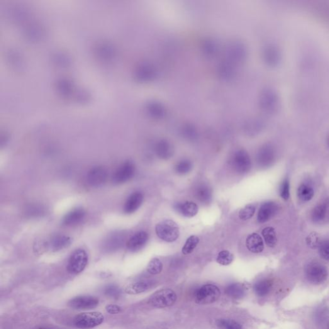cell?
I'll list each match as a JSON object with an SVG mask.
<instances>
[{"mask_svg":"<svg viewBox=\"0 0 329 329\" xmlns=\"http://www.w3.org/2000/svg\"><path fill=\"white\" fill-rule=\"evenodd\" d=\"M280 106L279 95L274 89L264 88L260 93L259 106L265 113L273 114L277 113Z\"/></svg>","mask_w":329,"mask_h":329,"instance_id":"obj_1","label":"cell"},{"mask_svg":"<svg viewBox=\"0 0 329 329\" xmlns=\"http://www.w3.org/2000/svg\"><path fill=\"white\" fill-rule=\"evenodd\" d=\"M104 321V316L100 312H87L80 313L75 316L74 324L79 328L90 329L101 325Z\"/></svg>","mask_w":329,"mask_h":329,"instance_id":"obj_2","label":"cell"},{"mask_svg":"<svg viewBox=\"0 0 329 329\" xmlns=\"http://www.w3.org/2000/svg\"><path fill=\"white\" fill-rule=\"evenodd\" d=\"M158 237L168 243L176 241L180 236V229L177 224L172 220H165L156 226Z\"/></svg>","mask_w":329,"mask_h":329,"instance_id":"obj_3","label":"cell"},{"mask_svg":"<svg viewBox=\"0 0 329 329\" xmlns=\"http://www.w3.org/2000/svg\"><path fill=\"white\" fill-rule=\"evenodd\" d=\"M226 59L235 65L243 63L247 58L248 49L242 41H233L228 44L226 49Z\"/></svg>","mask_w":329,"mask_h":329,"instance_id":"obj_4","label":"cell"},{"mask_svg":"<svg viewBox=\"0 0 329 329\" xmlns=\"http://www.w3.org/2000/svg\"><path fill=\"white\" fill-rule=\"evenodd\" d=\"M175 292L170 289L160 290L150 297L148 303L157 308H164L172 306L176 301Z\"/></svg>","mask_w":329,"mask_h":329,"instance_id":"obj_5","label":"cell"},{"mask_svg":"<svg viewBox=\"0 0 329 329\" xmlns=\"http://www.w3.org/2000/svg\"><path fill=\"white\" fill-rule=\"evenodd\" d=\"M221 296L220 289L213 284H206L197 290L195 301L197 304L206 305L216 302Z\"/></svg>","mask_w":329,"mask_h":329,"instance_id":"obj_6","label":"cell"},{"mask_svg":"<svg viewBox=\"0 0 329 329\" xmlns=\"http://www.w3.org/2000/svg\"><path fill=\"white\" fill-rule=\"evenodd\" d=\"M88 262V256L84 250L78 249L72 253L68 264L70 274L78 275L84 271Z\"/></svg>","mask_w":329,"mask_h":329,"instance_id":"obj_7","label":"cell"},{"mask_svg":"<svg viewBox=\"0 0 329 329\" xmlns=\"http://www.w3.org/2000/svg\"><path fill=\"white\" fill-rule=\"evenodd\" d=\"M306 274L309 282L314 284H320L325 281L328 272L323 265L318 262H311L306 267Z\"/></svg>","mask_w":329,"mask_h":329,"instance_id":"obj_8","label":"cell"},{"mask_svg":"<svg viewBox=\"0 0 329 329\" xmlns=\"http://www.w3.org/2000/svg\"><path fill=\"white\" fill-rule=\"evenodd\" d=\"M231 164L234 170L240 174H245L250 171L252 162L248 153L245 150H238L234 154Z\"/></svg>","mask_w":329,"mask_h":329,"instance_id":"obj_9","label":"cell"},{"mask_svg":"<svg viewBox=\"0 0 329 329\" xmlns=\"http://www.w3.org/2000/svg\"><path fill=\"white\" fill-rule=\"evenodd\" d=\"M262 58L268 67H276L281 62V52L279 47L274 44H267L263 48Z\"/></svg>","mask_w":329,"mask_h":329,"instance_id":"obj_10","label":"cell"},{"mask_svg":"<svg viewBox=\"0 0 329 329\" xmlns=\"http://www.w3.org/2000/svg\"><path fill=\"white\" fill-rule=\"evenodd\" d=\"M135 172V166L131 162H126L117 169L113 175V181L114 184H123L128 182L133 177Z\"/></svg>","mask_w":329,"mask_h":329,"instance_id":"obj_11","label":"cell"},{"mask_svg":"<svg viewBox=\"0 0 329 329\" xmlns=\"http://www.w3.org/2000/svg\"><path fill=\"white\" fill-rule=\"evenodd\" d=\"M99 304V299L93 296H79L70 300L68 306L75 309H92Z\"/></svg>","mask_w":329,"mask_h":329,"instance_id":"obj_12","label":"cell"},{"mask_svg":"<svg viewBox=\"0 0 329 329\" xmlns=\"http://www.w3.org/2000/svg\"><path fill=\"white\" fill-rule=\"evenodd\" d=\"M136 77L141 82H152L157 77V69L152 63H142L136 71Z\"/></svg>","mask_w":329,"mask_h":329,"instance_id":"obj_13","label":"cell"},{"mask_svg":"<svg viewBox=\"0 0 329 329\" xmlns=\"http://www.w3.org/2000/svg\"><path fill=\"white\" fill-rule=\"evenodd\" d=\"M217 74L219 79L224 81H231L237 75L236 65L225 59L219 63L217 67Z\"/></svg>","mask_w":329,"mask_h":329,"instance_id":"obj_14","label":"cell"},{"mask_svg":"<svg viewBox=\"0 0 329 329\" xmlns=\"http://www.w3.org/2000/svg\"><path fill=\"white\" fill-rule=\"evenodd\" d=\"M108 177L107 170L102 167H96L89 170L87 175V184L92 187H99L106 182Z\"/></svg>","mask_w":329,"mask_h":329,"instance_id":"obj_15","label":"cell"},{"mask_svg":"<svg viewBox=\"0 0 329 329\" xmlns=\"http://www.w3.org/2000/svg\"><path fill=\"white\" fill-rule=\"evenodd\" d=\"M279 211V206L274 202L268 201L260 206L257 216V220L260 223H264L274 218Z\"/></svg>","mask_w":329,"mask_h":329,"instance_id":"obj_16","label":"cell"},{"mask_svg":"<svg viewBox=\"0 0 329 329\" xmlns=\"http://www.w3.org/2000/svg\"><path fill=\"white\" fill-rule=\"evenodd\" d=\"M312 220L316 223H324L329 221V199L314 207L311 214Z\"/></svg>","mask_w":329,"mask_h":329,"instance_id":"obj_17","label":"cell"},{"mask_svg":"<svg viewBox=\"0 0 329 329\" xmlns=\"http://www.w3.org/2000/svg\"><path fill=\"white\" fill-rule=\"evenodd\" d=\"M275 157V150L273 146L265 144L258 151L257 162L260 166L268 167L274 162Z\"/></svg>","mask_w":329,"mask_h":329,"instance_id":"obj_18","label":"cell"},{"mask_svg":"<svg viewBox=\"0 0 329 329\" xmlns=\"http://www.w3.org/2000/svg\"><path fill=\"white\" fill-rule=\"evenodd\" d=\"M148 238V235L147 232L144 231H138L129 238L127 243V248L131 252H137L145 245Z\"/></svg>","mask_w":329,"mask_h":329,"instance_id":"obj_19","label":"cell"},{"mask_svg":"<svg viewBox=\"0 0 329 329\" xmlns=\"http://www.w3.org/2000/svg\"><path fill=\"white\" fill-rule=\"evenodd\" d=\"M155 152L160 159L168 160L174 155V148L171 143L165 139L158 141L155 145Z\"/></svg>","mask_w":329,"mask_h":329,"instance_id":"obj_20","label":"cell"},{"mask_svg":"<svg viewBox=\"0 0 329 329\" xmlns=\"http://www.w3.org/2000/svg\"><path fill=\"white\" fill-rule=\"evenodd\" d=\"M143 196L140 192H134L128 197L124 207V211L127 214L135 213L142 205Z\"/></svg>","mask_w":329,"mask_h":329,"instance_id":"obj_21","label":"cell"},{"mask_svg":"<svg viewBox=\"0 0 329 329\" xmlns=\"http://www.w3.org/2000/svg\"><path fill=\"white\" fill-rule=\"evenodd\" d=\"M174 208L177 213L186 218H193L198 213V206L193 202L187 201L185 203H177Z\"/></svg>","mask_w":329,"mask_h":329,"instance_id":"obj_22","label":"cell"},{"mask_svg":"<svg viewBox=\"0 0 329 329\" xmlns=\"http://www.w3.org/2000/svg\"><path fill=\"white\" fill-rule=\"evenodd\" d=\"M246 246L251 252L254 253H261L264 250V242L261 237L258 233L250 234L246 238Z\"/></svg>","mask_w":329,"mask_h":329,"instance_id":"obj_23","label":"cell"},{"mask_svg":"<svg viewBox=\"0 0 329 329\" xmlns=\"http://www.w3.org/2000/svg\"><path fill=\"white\" fill-rule=\"evenodd\" d=\"M147 111L153 118L162 120L167 114V109L161 102L152 101L147 104Z\"/></svg>","mask_w":329,"mask_h":329,"instance_id":"obj_24","label":"cell"},{"mask_svg":"<svg viewBox=\"0 0 329 329\" xmlns=\"http://www.w3.org/2000/svg\"><path fill=\"white\" fill-rule=\"evenodd\" d=\"M86 213L82 208H75L64 217L63 224L65 226H73L79 223L84 218Z\"/></svg>","mask_w":329,"mask_h":329,"instance_id":"obj_25","label":"cell"},{"mask_svg":"<svg viewBox=\"0 0 329 329\" xmlns=\"http://www.w3.org/2000/svg\"><path fill=\"white\" fill-rule=\"evenodd\" d=\"M219 48L218 43L213 38H206L201 44L202 52L208 58L215 57L218 54Z\"/></svg>","mask_w":329,"mask_h":329,"instance_id":"obj_26","label":"cell"},{"mask_svg":"<svg viewBox=\"0 0 329 329\" xmlns=\"http://www.w3.org/2000/svg\"><path fill=\"white\" fill-rule=\"evenodd\" d=\"M264 127V122L260 118H253L248 119L246 122L244 128L246 133L250 135H254L259 132Z\"/></svg>","mask_w":329,"mask_h":329,"instance_id":"obj_27","label":"cell"},{"mask_svg":"<svg viewBox=\"0 0 329 329\" xmlns=\"http://www.w3.org/2000/svg\"><path fill=\"white\" fill-rule=\"evenodd\" d=\"M151 287V282L139 281L128 285L125 288V292L129 294H138L147 291Z\"/></svg>","mask_w":329,"mask_h":329,"instance_id":"obj_28","label":"cell"},{"mask_svg":"<svg viewBox=\"0 0 329 329\" xmlns=\"http://www.w3.org/2000/svg\"><path fill=\"white\" fill-rule=\"evenodd\" d=\"M71 243L72 240L69 237L65 235H57L52 238L50 245L52 250L59 251L68 247Z\"/></svg>","mask_w":329,"mask_h":329,"instance_id":"obj_29","label":"cell"},{"mask_svg":"<svg viewBox=\"0 0 329 329\" xmlns=\"http://www.w3.org/2000/svg\"><path fill=\"white\" fill-rule=\"evenodd\" d=\"M196 194L197 199L201 203L208 204L211 203L212 197H213V193H212L211 188L206 186V185H201V186L197 188Z\"/></svg>","mask_w":329,"mask_h":329,"instance_id":"obj_30","label":"cell"},{"mask_svg":"<svg viewBox=\"0 0 329 329\" xmlns=\"http://www.w3.org/2000/svg\"><path fill=\"white\" fill-rule=\"evenodd\" d=\"M225 292L231 298L240 299L245 296L246 291L242 284L235 283L226 287Z\"/></svg>","mask_w":329,"mask_h":329,"instance_id":"obj_31","label":"cell"},{"mask_svg":"<svg viewBox=\"0 0 329 329\" xmlns=\"http://www.w3.org/2000/svg\"><path fill=\"white\" fill-rule=\"evenodd\" d=\"M272 283L270 280H262L256 283L254 286V291L258 296H265L271 291Z\"/></svg>","mask_w":329,"mask_h":329,"instance_id":"obj_32","label":"cell"},{"mask_svg":"<svg viewBox=\"0 0 329 329\" xmlns=\"http://www.w3.org/2000/svg\"><path fill=\"white\" fill-rule=\"evenodd\" d=\"M263 237H264L265 243L268 247L274 248L277 245V237L276 231L272 227H266L262 231Z\"/></svg>","mask_w":329,"mask_h":329,"instance_id":"obj_33","label":"cell"},{"mask_svg":"<svg viewBox=\"0 0 329 329\" xmlns=\"http://www.w3.org/2000/svg\"><path fill=\"white\" fill-rule=\"evenodd\" d=\"M314 192L313 188L308 185L302 184L298 189V196L303 201L311 200L314 197Z\"/></svg>","mask_w":329,"mask_h":329,"instance_id":"obj_34","label":"cell"},{"mask_svg":"<svg viewBox=\"0 0 329 329\" xmlns=\"http://www.w3.org/2000/svg\"><path fill=\"white\" fill-rule=\"evenodd\" d=\"M216 325L218 329H243L240 323L231 319H219Z\"/></svg>","mask_w":329,"mask_h":329,"instance_id":"obj_35","label":"cell"},{"mask_svg":"<svg viewBox=\"0 0 329 329\" xmlns=\"http://www.w3.org/2000/svg\"><path fill=\"white\" fill-rule=\"evenodd\" d=\"M192 163L189 160H182L175 165L174 170L177 174L185 175L191 171Z\"/></svg>","mask_w":329,"mask_h":329,"instance_id":"obj_36","label":"cell"},{"mask_svg":"<svg viewBox=\"0 0 329 329\" xmlns=\"http://www.w3.org/2000/svg\"><path fill=\"white\" fill-rule=\"evenodd\" d=\"M199 243V238L197 236H191L187 238L184 247L182 248V252L184 255H189L196 248Z\"/></svg>","mask_w":329,"mask_h":329,"instance_id":"obj_37","label":"cell"},{"mask_svg":"<svg viewBox=\"0 0 329 329\" xmlns=\"http://www.w3.org/2000/svg\"><path fill=\"white\" fill-rule=\"evenodd\" d=\"M183 135L189 140H195L198 136L196 127L191 124H185L182 129Z\"/></svg>","mask_w":329,"mask_h":329,"instance_id":"obj_38","label":"cell"},{"mask_svg":"<svg viewBox=\"0 0 329 329\" xmlns=\"http://www.w3.org/2000/svg\"><path fill=\"white\" fill-rule=\"evenodd\" d=\"M233 259L234 256L232 253L229 251L224 250L219 253L217 257V262L221 265H228L233 262Z\"/></svg>","mask_w":329,"mask_h":329,"instance_id":"obj_39","label":"cell"},{"mask_svg":"<svg viewBox=\"0 0 329 329\" xmlns=\"http://www.w3.org/2000/svg\"><path fill=\"white\" fill-rule=\"evenodd\" d=\"M163 270V264L158 258H155L151 260L147 267V270L151 275L160 274Z\"/></svg>","mask_w":329,"mask_h":329,"instance_id":"obj_40","label":"cell"},{"mask_svg":"<svg viewBox=\"0 0 329 329\" xmlns=\"http://www.w3.org/2000/svg\"><path fill=\"white\" fill-rule=\"evenodd\" d=\"M255 206L254 204H248L245 208L241 210L238 213V217L243 221H247L252 218L255 213Z\"/></svg>","mask_w":329,"mask_h":329,"instance_id":"obj_41","label":"cell"},{"mask_svg":"<svg viewBox=\"0 0 329 329\" xmlns=\"http://www.w3.org/2000/svg\"><path fill=\"white\" fill-rule=\"evenodd\" d=\"M321 242L320 236L316 232L309 234L306 238L307 245L311 248H318Z\"/></svg>","mask_w":329,"mask_h":329,"instance_id":"obj_42","label":"cell"},{"mask_svg":"<svg viewBox=\"0 0 329 329\" xmlns=\"http://www.w3.org/2000/svg\"><path fill=\"white\" fill-rule=\"evenodd\" d=\"M318 249L321 257L329 261V240L321 241Z\"/></svg>","mask_w":329,"mask_h":329,"instance_id":"obj_43","label":"cell"},{"mask_svg":"<svg viewBox=\"0 0 329 329\" xmlns=\"http://www.w3.org/2000/svg\"><path fill=\"white\" fill-rule=\"evenodd\" d=\"M280 196L284 200H288L290 197L289 183L288 180H285L280 187Z\"/></svg>","mask_w":329,"mask_h":329,"instance_id":"obj_44","label":"cell"},{"mask_svg":"<svg viewBox=\"0 0 329 329\" xmlns=\"http://www.w3.org/2000/svg\"><path fill=\"white\" fill-rule=\"evenodd\" d=\"M123 238L121 237V236H114V237H111L110 240L108 241L106 245L108 247H119L123 243Z\"/></svg>","mask_w":329,"mask_h":329,"instance_id":"obj_45","label":"cell"},{"mask_svg":"<svg viewBox=\"0 0 329 329\" xmlns=\"http://www.w3.org/2000/svg\"><path fill=\"white\" fill-rule=\"evenodd\" d=\"M107 313L110 314H116L120 313L122 311V308L118 305L109 304L106 307Z\"/></svg>","mask_w":329,"mask_h":329,"instance_id":"obj_46","label":"cell"},{"mask_svg":"<svg viewBox=\"0 0 329 329\" xmlns=\"http://www.w3.org/2000/svg\"><path fill=\"white\" fill-rule=\"evenodd\" d=\"M328 147H329V137H328Z\"/></svg>","mask_w":329,"mask_h":329,"instance_id":"obj_47","label":"cell"},{"mask_svg":"<svg viewBox=\"0 0 329 329\" xmlns=\"http://www.w3.org/2000/svg\"><path fill=\"white\" fill-rule=\"evenodd\" d=\"M329 329V328H328Z\"/></svg>","mask_w":329,"mask_h":329,"instance_id":"obj_48","label":"cell"}]
</instances>
